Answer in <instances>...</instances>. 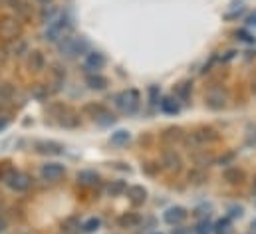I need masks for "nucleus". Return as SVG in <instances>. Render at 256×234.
Returning a JSON list of instances; mask_svg holds the SVG:
<instances>
[{"label": "nucleus", "instance_id": "obj_1", "mask_svg": "<svg viewBox=\"0 0 256 234\" xmlns=\"http://www.w3.org/2000/svg\"><path fill=\"white\" fill-rule=\"evenodd\" d=\"M218 137L220 135L216 133V129H212V127H198V129H194L191 133H187L181 143H185V147L189 151H196L202 145H210V143L218 141Z\"/></svg>", "mask_w": 256, "mask_h": 234}, {"label": "nucleus", "instance_id": "obj_2", "mask_svg": "<svg viewBox=\"0 0 256 234\" xmlns=\"http://www.w3.org/2000/svg\"><path fill=\"white\" fill-rule=\"evenodd\" d=\"M22 38V20L12 14L0 16V42H16Z\"/></svg>", "mask_w": 256, "mask_h": 234}, {"label": "nucleus", "instance_id": "obj_3", "mask_svg": "<svg viewBox=\"0 0 256 234\" xmlns=\"http://www.w3.org/2000/svg\"><path fill=\"white\" fill-rule=\"evenodd\" d=\"M56 44H58V50L64 58H76L88 50V40L84 36H68L66 34Z\"/></svg>", "mask_w": 256, "mask_h": 234}, {"label": "nucleus", "instance_id": "obj_4", "mask_svg": "<svg viewBox=\"0 0 256 234\" xmlns=\"http://www.w3.org/2000/svg\"><path fill=\"white\" fill-rule=\"evenodd\" d=\"M114 104L116 108L126 114V116H133L137 110H139V104H141V96L137 90H124L120 94L114 96Z\"/></svg>", "mask_w": 256, "mask_h": 234}, {"label": "nucleus", "instance_id": "obj_5", "mask_svg": "<svg viewBox=\"0 0 256 234\" xmlns=\"http://www.w3.org/2000/svg\"><path fill=\"white\" fill-rule=\"evenodd\" d=\"M70 28V16L60 12L48 26H46V32H44V40L48 42H58L60 38L66 36V30Z\"/></svg>", "mask_w": 256, "mask_h": 234}, {"label": "nucleus", "instance_id": "obj_6", "mask_svg": "<svg viewBox=\"0 0 256 234\" xmlns=\"http://www.w3.org/2000/svg\"><path fill=\"white\" fill-rule=\"evenodd\" d=\"M226 102H228V92L224 88H220V86H212L204 94V106L208 110L218 112V110L226 108Z\"/></svg>", "mask_w": 256, "mask_h": 234}, {"label": "nucleus", "instance_id": "obj_7", "mask_svg": "<svg viewBox=\"0 0 256 234\" xmlns=\"http://www.w3.org/2000/svg\"><path fill=\"white\" fill-rule=\"evenodd\" d=\"M4 182H6V186H8L10 190H14V192H26V190L32 186V176L28 175V173H24V171L12 169L10 175L4 178Z\"/></svg>", "mask_w": 256, "mask_h": 234}, {"label": "nucleus", "instance_id": "obj_8", "mask_svg": "<svg viewBox=\"0 0 256 234\" xmlns=\"http://www.w3.org/2000/svg\"><path fill=\"white\" fill-rule=\"evenodd\" d=\"M161 167L171 173H179L183 169V157L175 149H165L161 153Z\"/></svg>", "mask_w": 256, "mask_h": 234}, {"label": "nucleus", "instance_id": "obj_9", "mask_svg": "<svg viewBox=\"0 0 256 234\" xmlns=\"http://www.w3.org/2000/svg\"><path fill=\"white\" fill-rule=\"evenodd\" d=\"M34 151L38 155H44V157H58L64 153V145L58 141H36Z\"/></svg>", "mask_w": 256, "mask_h": 234}, {"label": "nucleus", "instance_id": "obj_10", "mask_svg": "<svg viewBox=\"0 0 256 234\" xmlns=\"http://www.w3.org/2000/svg\"><path fill=\"white\" fill-rule=\"evenodd\" d=\"M40 175L44 180H58V178H62L66 175V167L62 163H44L42 167H40Z\"/></svg>", "mask_w": 256, "mask_h": 234}, {"label": "nucleus", "instance_id": "obj_11", "mask_svg": "<svg viewBox=\"0 0 256 234\" xmlns=\"http://www.w3.org/2000/svg\"><path fill=\"white\" fill-rule=\"evenodd\" d=\"M191 161H192V165H194V167H198V169H206V167H210V165H214V163H216V157H214L210 151L196 149V151H192Z\"/></svg>", "mask_w": 256, "mask_h": 234}, {"label": "nucleus", "instance_id": "obj_12", "mask_svg": "<svg viewBox=\"0 0 256 234\" xmlns=\"http://www.w3.org/2000/svg\"><path fill=\"white\" fill-rule=\"evenodd\" d=\"M187 218V210L183 206H169L165 212H163V220L171 226H179L183 220Z\"/></svg>", "mask_w": 256, "mask_h": 234}, {"label": "nucleus", "instance_id": "obj_13", "mask_svg": "<svg viewBox=\"0 0 256 234\" xmlns=\"http://www.w3.org/2000/svg\"><path fill=\"white\" fill-rule=\"evenodd\" d=\"M26 64H28V70L34 72V74H40V72L46 70V58H44V54L40 50H30Z\"/></svg>", "mask_w": 256, "mask_h": 234}, {"label": "nucleus", "instance_id": "obj_14", "mask_svg": "<svg viewBox=\"0 0 256 234\" xmlns=\"http://www.w3.org/2000/svg\"><path fill=\"white\" fill-rule=\"evenodd\" d=\"M183 137H185V133H183V129L177 127V125H171V127H167V129L161 133V141H163L165 145H169V147L181 143Z\"/></svg>", "mask_w": 256, "mask_h": 234}, {"label": "nucleus", "instance_id": "obj_15", "mask_svg": "<svg viewBox=\"0 0 256 234\" xmlns=\"http://www.w3.org/2000/svg\"><path fill=\"white\" fill-rule=\"evenodd\" d=\"M64 82H66V70L62 66L54 64L52 70H50V84H46V86H52V88H50V94H52V92H58V90L64 86Z\"/></svg>", "mask_w": 256, "mask_h": 234}, {"label": "nucleus", "instance_id": "obj_16", "mask_svg": "<svg viewBox=\"0 0 256 234\" xmlns=\"http://www.w3.org/2000/svg\"><path fill=\"white\" fill-rule=\"evenodd\" d=\"M128 198L133 206H141L145 200H147V188L141 186V184H133V186H128Z\"/></svg>", "mask_w": 256, "mask_h": 234}, {"label": "nucleus", "instance_id": "obj_17", "mask_svg": "<svg viewBox=\"0 0 256 234\" xmlns=\"http://www.w3.org/2000/svg\"><path fill=\"white\" fill-rule=\"evenodd\" d=\"M58 123H60L62 127H66V129H74V127L80 125V116H78L76 110H72V108L66 106L64 112H62V116L58 117Z\"/></svg>", "mask_w": 256, "mask_h": 234}, {"label": "nucleus", "instance_id": "obj_18", "mask_svg": "<svg viewBox=\"0 0 256 234\" xmlns=\"http://www.w3.org/2000/svg\"><path fill=\"white\" fill-rule=\"evenodd\" d=\"M108 84H110L108 78L102 76V74H98V72H92V74L86 76V86H88L90 90H94V92H102V90H106Z\"/></svg>", "mask_w": 256, "mask_h": 234}, {"label": "nucleus", "instance_id": "obj_19", "mask_svg": "<svg viewBox=\"0 0 256 234\" xmlns=\"http://www.w3.org/2000/svg\"><path fill=\"white\" fill-rule=\"evenodd\" d=\"M84 66L92 72H98L106 66V56L102 52H88L86 54V60H84Z\"/></svg>", "mask_w": 256, "mask_h": 234}, {"label": "nucleus", "instance_id": "obj_20", "mask_svg": "<svg viewBox=\"0 0 256 234\" xmlns=\"http://www.w3.org/2000/svg\"><path fill=\"white\" fill-rule=\"evenodd\" d=\"M222 178H224L228 184H240V182H244L246 173H244L240 167H226V169L222 171Z\"/></svg>", "mask_w": 256, "mask_h": 234}, {"label": "nucleus", "instance_id": "obj_21", "mask_svg": "<svg viewBox=\"0 0 256 234\" xmlns=\"http://www.w3.org/2000/svg\"><path fill=\"white\" fill-rule=\"evenodd\" d=\"M14 96H16V86H14L12 82L0 80V110H2L8 102H12Z\"/></svg>", "mask_w": 256, "mask_h": 234}, {"label": "nucleus", "instance_id": "obj_22", "mask_svg": "<svg viewBox=\"0 0 256 234\" xmlns=\"http://www.w3.org/2000/svg\"><path fill=\"white\" fill-rule=\"evenodd\" d=\"M159 106H161V112L167 114V116H177V114L181 112V102H179L177 98H173V96L163 98V100L159 102Z\"/></svg>", "mask_w": 256, "mask_h": 234}, {"label": "nucleus", "instance_id": "obj_23", "mask_svg": "<svg viewBox=\"0 0 256 234\" xmlns=\"http://www.w3.org/2000/svg\"><path fill=\"white\" fill-rule=\"evenodd\" d=\"M100 175L96 173V171H90V169H86V171H80L78 173V182L82 184V186H96V184H100Z\"/></svg>", "mask_w": 256, "mask_h": 234}, {"label": "nucleus", "instance_id": "obj_24", "mask_svg": "<svg viewBox=\"0 0 256 234\" xmlns=\"http://www.w3.org/2000/svg\"><path fill=\"white\" fill-rule=\"evenodd\" d=\"M92 119H94L98 125H102V127H108V125H114L118 117L114 116V114H112V112H110V110L104 106V108H102V110H100L96 116L92 117Z\"/></svg>", "mask_w": 256, "mask_h": 234}, {"label": "nucleus", "instance_id": "obj_25", "mask_svg": "<svg viewBox=\"0 0 256 234\" xmlns=\"http://www.w3.org/2000/svg\"><path fill=\"white\" fill-rule=\"evenodd\" d=\"M30 96H32V100H36V102H46L48 96H50V90H48V86H44V84H32V86H30Z\"/></svg>", "mask_w": 256, "mask_h": 234}, {"label": "nucleus", "instance_id": "obj_26", "mask_svg": "<svg viewBox=\"0 0 256 234\" xmlns=\"http://www.w3.org/2000/svg\"><path fill=\"white\" fill-rule=\"evenodd\" d=\"M58 14H60V8H58L56 4H48V6H42V10H40V20H42L44 24H50Z\"/></svg>", "mask_w": 256, "mask_h": 234}, {"label": "nucleus", "instance_id": "obj_27", "mask_svg": "<svg viewBox=\"0 0 256 234\" xmlns=\"http://www.w3.org/2000/svg\"><path fill=\"white\" fill-rule=\"evenodd\" d=\"M139 222H141V216L135 214V212H126V214L120 216V226L122 228H135V226H139Z\"/></svg>", "mask_w": 256, "mask_h": 234}, {"label": "nucleus", "instance_id": "obj_28", "mask_svg": "<svg viewBox=\"0 0 256 234\" xmlns=\"http://www.w3.org/2000/svg\"><path fill=\"white\" fill-rule=\"evenodd\" d=\"M187 178H189V182L191 184H202V182H206L208 180V175H206V171L204 169H198V167H194V169H191L189 173H187Z\"/></svg>", "mask_w": 256, "mask_h": 234}, {"label": "nucleus", "instance_id": "obj_29", "mask_svg": "<svg viewBox=\"0 0 256 234\" xmlns=\"http://www.w3.org/2000/svg\"><path fill=\"white\" fill-rule=\"evenodd\" d=\"M128 190V182L126 180H112L110 184H108V194L110 196H122L124 192Z\"/></svg>", "mask_w": 256, "mask_h": 234}, {"label": "nucleus", "instance_id": "obj_30", "mask_svg": "<svg viewBox=\"0 0 256 234\" xmlns=\"http://www.w3.org/2000/svg\"><path fill=\"white\" fill-rule=\"evenodd\" d=\"M175 98L179 102H185L191 98V82H181L175 86Z\"/></svg>", "mask_w": 256, "mask_h": 234}, {"label": "nucleus", "instance_id": "obj_31", "mask_svg": "<svg viewBox=\"0 0 256 234\" xmlns=\"http://www.w3.org/2000/svg\"><path fill=\"white\" fill-rule=\"evenodd\" d=\"M212 232L214 234H230L232 232V222H230V218L224 216V218L216 220V224L212 226Z\"/></svg>", "mask_w": 256, "mask_h": 234}, {"label": "nucleus", "instance_id": "obj_32", "mask_svg": "<svg viewBox=\"0 0 256 234\" xmlns=\"http://www.w3.org/2000/svg\"><path fill=\"white\" fill-rule=\"evenodd\" d=\"M129 139H131V133H129L128 129H118L116 133H112V145H126L129 143Z\"/></svg>", "mask_w": 256, "mask_h": 234}, {"label": "nucleus", "instance_id": "obj_33", "mask_svg": "<svg viewBox=\"0 0 256 234\" xmlns=\"http://www.w3.org/2000/svg\"><path fill=\"white\" fill-rule=\"evenodd\" d=\"M100 228H102V218H98V216H92V218H88V220L82 224V232H86V234L96 232V230H100Z\"/></svg>", "mask_w": 256, "mask_h": 234}, {"label": "nucleus", "instance_id": "obj_34", "mask_svg": "<svg viewBox=\"0 0 256 234\" xmlns=\"http://www.w3.org/2000/svg\"><path fill=\"white\" fill-rule=\"evenodd\" d=\"M14 44V48H12V56H16V58H22L24 54H28L30 52V48H28V44L22 40V38H18L16 42H12Z\"/></svg>", "mask_w": 256, "mask_h": 234}, {"label": "nucleus", "instance_id": "obj_35", "mask_svg": "<svg viewBox=\"0 0 256 234\" xmlns=\"http://www.w3.org/2000/svg\"><path fill=\"white\" fill-rule=\"evenodd\" d=\"M244 145H246V147H256V123L246 127V133H244Z\"/></svg>", "mask_w": 256, "mask_h": 234}, {"label": "nucleus", "instance_id": "obj_36", "mask_svg": "<svg viewBox=\"0 0 256 234\" xmlns=\"http://www.w3.org/2000/svg\"><path fill=\"white\" fill-rule=\"evenodd\" d=\"M234 36L238 38V40H242V42H246V44H254L256 38L248 32V30H244V28H238L236 32H234Z\"/></svg>", "mask_w": 256, "mask_h": 234}, {"label": "nucleus", "instance_id": "obj_37", "mask_svg": "<svg viewBox=\"0 0 256 234\" xmlns=\"http://www.w3.org/2000/svg\"><path fill=\"white\" fill-rule=\"evenodd\" d=\"M210 232H212V224L208 220H200L196 224V228H194V234H210Z\"/></svg>", "mask_w": 256, "mask_h": 234}, {"label": "nucleus", "instance_id": "obj_38", "mask_svg": "<svg viewBox=\"0 0 256 234\" xmlns=\"http://www.w3.org/2000/svg\"><path fill=\"white\" fill-rule=\"evenodd\" d=\"M18 4H20V0H0V8H8V10H14V12L18 8Z\"/></svg>", "mask_w": 256, "mask_h": 234}, {"label": "nucleus", "instance_id": "obj_39", "mask_svg": "<svg viewBox=\"0 0 256 234\" xmlns=\"http://www.w3.org/2000/svg\"><path fill=\"white\" fill-rule=\"evenodd\" d=\"M10 171H12V167H10V163H2V165H0V178L4 180L6 176L10 175Z\"/></svg>", "mask_w": 256, "mask_h": 234}, {"label": "nucleus", "instance_id": "obj_40", "mask_svg": "<svg viewBox=\"0 0 256 234\" xmlns=\"http://www.w3.org/2000/svg\"><path fill=\"white\" fill-rule=\"evenodd\" d=\"M234 159V153H226L224 157H220V159H216V163L218 165H230V161Z\"/></svg>", "mask_w": 256, "mask_h": 234}, {"label": "nucleus", "instance_id": "obj_41", "mask_svg": "<svg viewBox=\"0 0 256 234\" xmlns=\"http://www.w3.org/2000/svg\"><path fill=\"white\" fill-rule=\"evenodd\" d=\"M8 123H10V117L6 116V114H2V116H0V131H2V129H6V125H8Z\"/></svg>", "mask_w": 256, "mask_h": 234}, {"label": "nucleus", "instance_id": "obj_42", "mask_svg": "<svg viewBox=\"0 0 256 234\" xmlns=\"http://www.w3.org/2000/svg\"><path fill=\"white\" fill-rule=\"evenodd\" d=\"M171 234H191V230H189V228H185V226H177V228H173V230H171Z\"/></svg>", "mask_w": 256, "mask_h": 234}, {"label": "nucleus", "instance_id": "obj_43", "mask_svg": "<svg viewBox=\"0 0 256 234\" xmlns=\"http://www.w3.org/2000/svg\"><path fill=\"white\" fill-rule=\"evenodd\" d=\"M242 214V206H230V216H240Z\"/></svg>", "mask_w": 256, "mask_h": 234}, {"label": "nucleus", "instance_id": "obj_44", "mask_svg": "<svg viewBox=\"0 0 256 234\" xmlns=\"http://www.w3.org/2000/svg\"><path fill=\"white\" fill-rule=\"evenodd\" d=\"M8 60V48H0V64H4Z\"/></svg>", "mask_w": 256, "mask_h": 234}, {"label": "nucleus", "instance_id": "obj_45", "mask_svg": "<svg viewBox=\"0 0 256 234\" xmlns=\"http://www.w3.org/2000/svg\"><path fill=\"white\" fill-rule=\"evenodd\" d=\"M6 224H8V222H6V218H4V214H2V206H0V232H2L4 228H6Z\"/></svg>", "mask_w": 256, "mask_h": 234}, {"label": "nucleus", "instance_id": "obj_46", "mask_svg": "<svg viewBox=\"0 0 256 234\" xmlns=\"http://www.w3.org/2000/svg\"><path fill=\"white\" fill-rule=\"evenodd\" d=\"M157 169H159V165H155V167H151V163H147V165H145V171H147L149 175H153Z\"/></svg>", "mask_w": 256, "mask_h": 234}, {"label": "nucleus", "instance_id": "obj_47", "mask_svg": "<svg viewBox=\"0 0 256 234\" xmlns=\"http://www.w3.org/2000/svg\"><path fill=\"white\" fill-rule=\"evenodd\" d=\"M234 56H236V52L230 50V52H226V56H222V62H228V60H232Z\"/></svg>", "mask_w": 256, "mask_h": 234}, {"label": "nucleus", "instance_id": "obj_48", "mask_svg": "<svg viewBox=\"0 0 256 234\" xmlns=\"http://www.w3.org/2000/svg\"><path fill=\"white\" fill-rule=\"evenodd\" d=\"M246 22H248L250 26H256V12H252V14H250V16L246 18Z\"/></svg>", "mask_w": 256, "mask_h": 234}, {"label": "nucleus", "instance_id": "obj_49", "mask_svg": "<svg viewBox=\"0 0 256 234\" xmlns=\"http://www.w3.org/2000/svg\"><path fill=\"white\" fill-rule=\"evenodd\" d=\"M38 4H42V6H48V4H54V0H36Z\"/></svg>", "mask_w": 256, "mask_h": 234}, {"label": "nucleus", "instance_id": "obj_50", "mask_svg": "<svg viewBox=\"0 0 256 234\" xmlns=\"http://www.w3.org/2000/svg\"><path fill=\"white\" fill-rule=\"evenodd\" d=\"M250 226L254 228V234H256V218H254V220H252V222H250Z\"/></svg>", "mask_w": 256, "mask_h": 234}, {"label": "nucleus", "instance_id": "obj_51", "mask_svg": "<svg viewBox=\"0 0 256 234\" xmlns=\"http://www.w3.org/2000/svg\"><path fill=\"white\" fill-rule=\"evenodd\" d=\"M151 234H163V232H151Z\"/></svg>", "mask_w": 256, "mask_h": 234}, {"label": "nucleus", "instance_id": "obj_52", "mask_svg": "<svg viewBox=\"0 0 256 234\" xmlns=\"http://www.w3.org/2000/svg\"><path fill=\"white\" fill-rule=\"evenodd\" d=\"M254 96H256V84H254Z\"/></svg>", "mask_w": 256, "mask_h": 234}, {"label": "nucleus", "instance_id": "obj_53", "mask_svg": "<svg viewBox=\"0 0 256 234\" xmlns=\"http://www.w3.org/2000/svg\"><path fill=\"white\" fill-rule=\"evenodd\" d=\"M252 190H254V192H256V186H252Z\"/></svg>", "mask_w": 256, "mask_h": 234}, {"label": "nucleus", "instance_id": "obj_54", "mask_svg": "<svg viewBox=\"0 0 256 234\" xmlns=\"http://www.w3.org/2000/svg\"><path fill=\"white\" fill-rule=\"evenodd\" d=\"M250 234H254V232H250Z\"/></svg>", "mask_w": 256, "mask_h": 234}]
</instances>
